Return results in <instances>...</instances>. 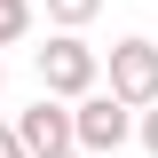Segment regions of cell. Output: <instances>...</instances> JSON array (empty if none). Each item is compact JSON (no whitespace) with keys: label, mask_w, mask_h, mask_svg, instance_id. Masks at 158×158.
I'll return each instance as SVG.
<instances>
[{"label":"cell","mask_w":158,"mask_h":158,"mask_svg":"<svg viewBox=\"0 0 158 158\" xmlns=\"http://www.w3.org/2000/svg\"><path fill=\"white\" fill-rule=\"evenodd\" d=\"M40 63V95L56 103H79L103 87V48H87V32H48V48H32Z\"/></svg>","instance_id":"6da1fadb"},{"label":"cell","mask_w":158,"mask_h":158,"mask_svg":"<svg viewBox=\"0 0 158 158\" xmlns=\"http://www.w3.org/2000/svg\"><path fill=\"white\" fill-rule=\"evenodd\" d=\"M71 142H79L87 158H118L127 142H135V111H127L111 87H95V95L71 103Z\"/></svg>","instance_id":"7a4b0ae2"},{"label":"cell","mask_w":158,"mask_h":158,"mask_svg":"<svg viewBox=\"0 0 158 158\" xmlns=\"http://www.w3.org/2000/svg\"><path fill=\"white\" fill-rule=\"evenodd\" d=\"M103 87H111L127 111H150L158 103V48L150 40H118L111 56H103Z\"/></svg>","instance_id":"3957f363"},{"label":"cell","mask_w":158,"mask_h":158,"mask_svg":"<svg viewBox=\"0 0 158 158\" xmlns=\"http://www.w3.org/2000/svg\"><path fill=\"white\" fill-rule=\"evenodd\" d=\"M16 135H24V150H32V158H63V150H79V142H71V103H56V95H40L32 111L16 118Z\"/></svg>","instance_id":"277c9868"},{"label":"cell","mask_w":158,"mask_h":158,"mask_svg":"<svg viewBox=\"0 0 158 158\" xmlns=\"http://www.w3.org/2000/svg\"><path fill=\"white\" fill-rule=\"evenodd\" d=\"M40 8H48V24H56V32H87V24L103 16V0H40Z\"/></svg>","instance_id":"5b68a950"},{"label":"cell","mask_w":158,"mask_h":158,"mask_svg":"<svg viewBox=\"0 0 158 158\" xmlns=\"http://www.w3.org/2000/svg\"><path fill=\"white\" fill-rule=\"evenodd\" d=\"M32 16H40L32 0H0V48H16V40L32 32Z\"/></svg>","instance_id":"8992f818"},{"label":"cell","mask_w":158,"mask_h":158,"mask_svg":"<svg viewBox=\"0 0 158 158\" xmlns=\"http://www.w3.org/2000/svg\"><path fill=\"white\" fill-rule=\"evenodd\" d=\"M135 142H142V158H158V103L135 111Z\"/></svg>","instance_id":"52a82bcc"},{"label":"cell","mask_w":158,"mask_h":158,"mask_svg":"<svg viewBox=\"0 0 158 158\" xmlns=\"http://www.w3.org/2000/svg\"><path fill=\"white\" fill-rule=\"evenodd\" d=\"M0 158H32V150H24V135H16V118H0Z\"/></svg>","instance_id":"ba28073f"},{"label":"cell","mask_w":158,"mask_h":158,"mask_svg":"<svg viewBox=\"0 0 158 158\" xmlns=\"http://www.w3.org/2000/svg\"><path fill=\"white\" fill-rule=\"evenodd\" d=\"M63 158H87V150H63Z\"/></svg>","instance_id":"9c48e42d"},{"label":"cell","mask_w":158,"mask_h":158,"mask_svg":"<svg viewBox=\"0 0 158 158\" xmlns=\"http://www.w3.org/2000/svg\"><path fill=\"white\" fill-rule=\"evenodd\" d=\"M0 79H8V71H0Z\"/></svg>","instance_id":"30bf717a"}]
</instances>
